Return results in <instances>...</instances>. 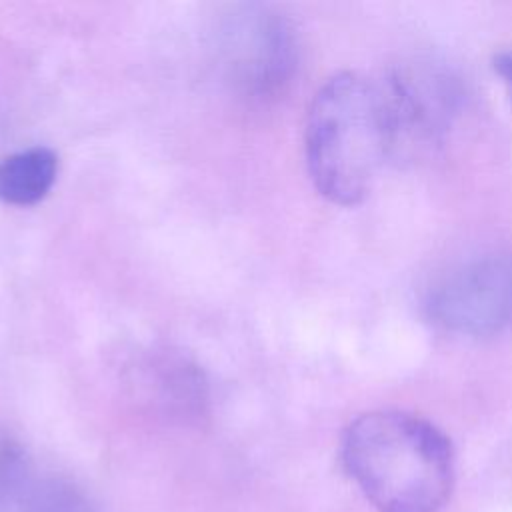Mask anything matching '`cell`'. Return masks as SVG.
<instances>
[{"mask_svg": "<svg viewBox=\"0 0 512 512\" xmlns=\"http://www.w3.org/2000/svg\"><path fill=\"white\" fill-rule=\"evenodd\" d=\"M342 462L378 512H436L454 484V450L446 434L400 410H376L350 422Z\"/></svg>", "mask_w": 512, "mask_h": 512, "instance_id": "6da1fadb", "label": "cell"}, {"mask_svg": "<svg viewBox=\"0 0 512 512\" xmlns=\"http://www.w3.org/2000/svg\"><path fill=\"white\" fill-rule=\"evenodd\" d=\"M308 174L334 204L364 200L392 158L390 124L380 82L358 72L330 76L314 94L304 132Z\"/></svg>", "mask_w": 512, "mask_h": 512, "instance_id": "7a4b0ae2", "label": "cell"}, {"mask_svg": "<svg viewBox=\"0 0 512 512\" xmlns=\"http://www.w3.org/2000/svg\"><path fill=\"white\" fill-rule=\"evenodd\" d=\"M432 324L460 336H490L512 324V252L454 266L426 292Z\"/></svg>", "mask_w": 512, "mask_h": 512, "instance_id": "3957f363", "label": "cell"}, {"mask_svg": "<svg viewBox=\"0 0 512 512\" xmlns=\"http://www.w3.org/2000/svg\"><path fill=\"white\" fill-rule=\"evenodd\" d=\"M380 86L390 124L392 158L412 156L438 144L462 102L458 78L432 60L404 62Z\"/></svg>", "mask_w": 512, "mask_h": 512, "instance_id": "277c9868", "label": "cell"}, {"mask_svg": "<svg viewBox=\"0 0 512 512\" xmlns=\"http://www.w3.org/2000/svg\"><path fill=\"white\" fill-rule=\"evenodd\" d=\"M0 512H98L68 478L42 466L18 440L0 434Z\"/></svg>", "mask_w": 512, "mask_h": 512, "instance_id": "5b68a950", "label": "cell"}, {"mask_svg": "<svg viewBox=\"0 0 512 512\" xmlns=\"http://www.w3.org/2000/svg\"><path fill=\"white\" fill-rule=\"evenodd\" d=\"M238 52V68L244 82L258 92L274 90L282 84L294 66V38L288 26L270 14L256 16L248 30H242Z\"/></svg>", "mask_w": 512, "mask_h": 512, "instance_id": "8992f818", "label": "cell"}, {"mask_svg": "<svg viewBox=\"0 0 512 512\" xmlns=\"http://www.w3.org/2000/svg\"><path fill=\"white\" fill-rule=\"evenodd\" d=\"M144 386L156 402L178 416H196L204 408L206 386L194 364L176 352H154L144 362Z\"/></svg>", "mask_w": 512, "mask_h": 512, "instance_id": "52a82bcc", "label": "cell"}, {"mask_svg": "<svg viewBox=\"0 0 512 512\" xmlns=\"http://www.w3.org/2000/svg\"><path fill=\"white\" fill-rule=\"evenodd\" d=\"M58 176V156L46 146L18 150L0 160V200L10 206L40 202Z\"/></svg>", "mask_w": 512, "mask_h": 512, "instance_id": "ba28073f", "label": "cell"}, {"mask_svg": "<svg viewBox=\"0 0 512 512\" xmlns=\"http://www.w3.org/2000/svg\"><path fill=\"white\" fill-rule=\"evenodd\" d=\"M492 66H494L496 74L504 80V84L512 92V48L496 52L494 58H492Z\"/></svg>", "mask_w": 512, "mask_h": 512, "instance_id": "9c48e42d", "label": "cell"}]
</instances>
